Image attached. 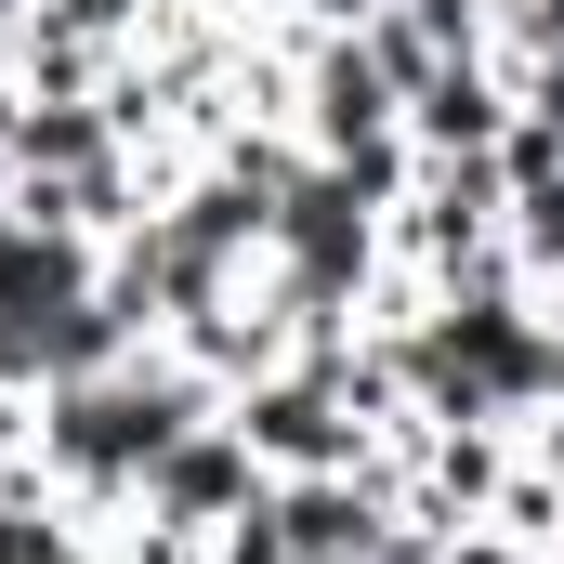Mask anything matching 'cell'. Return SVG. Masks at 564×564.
<instances>
[{
	"mask_svg": "<svg viewBox=\"0 0 564 564\" xmlns=\"http://www.w3.org/2000/svg\"><path fill=\"white\" fill-rule=\"evenodd\" d=\"M512 106H525V93H512L499 53H446L421 93H408V144H421V158H499Z\"/></svg>",
	"mask_w": 564,
	"mask_h": 564,
	"instance_id": "3",
	"label": "cell"
},
{
	"mask_svg": "<svg viewBox=\"0 0 564 564\" xmlns=\"http://www.w3.org/2000/svg\"><path fill=\"white\" fill-rule=\"evenodd\" d=\"M552 564H564V539H552Z\"/></svg>",
	"mask_w": 564,
	"mask_h": 564,
	"instance_id": "8",
	"label": "cell"
},
{
	"mask_svg": "<svg viewBox=\"0 0 564 564\" xmlns=\"http://www.w3.org/2000/svg\"><path fill=\"white\" fill-rule=\"evenodd\" d=\"M93 552H106V525H93V512L26 459V473L0 486V564H93Z\"/></svg>",
	"mask_w": 564,
	"mask_h": 564,
	"instance_id": "4",
	"label": "cell"
},
{
	"mask_svg": "<svg viewBox=\"0 0 564 564\" xmlns=\"http://www.w3.org/2000/svg\"><path fill=\"white\" fill-rule=\"evenodd\" d=\"M224 408V381L197 368V355H171V341H144V355H119V368H93V381H53L40 408H26V459L119 539L144 499V473L184 446V433Z\"/></svg>",
	"mask_w": 564,
	"mask_h": 564,
	"instance_id": "1",
	"label": "cell"
},
{
	"mask_svg": "<svg viewBox=\"0 0 564 564\" xmlns=\"http://www.w3.org/2000/svg\"><path fill=\"white\" fill-rule=\"evenodd\" d=\"M433 564H552L539 539H512V525H446V552Z\"/></svg>",
	"mask_w": 564,
	"mask_h": 564,
	"instance_id": "6",
	"label": "cell"
},
{
	"mask_svg": "<svg viewBox=\"0 0 564 564\" xmlns=\"http://www.w3.org/2000/svg\"><path fill=\"white\" fill-rule=\"evenodd\" d=\"M263 486H276V473L250 459V433L210 408V421H197L184 446H171V459H158V473H144L132 525H144V539H184V552H210V539H224V525H237V512H250Z\"/></svg>",
	"mask_w": 564,
	"mask_h": 564,
	"instance_id": "2",
	"label": "cell"
},
{
	"mask_svg": "<svg viewBox=\"0 0 564 564\" xmlns=\"http://www.w3.org/2000/svg\"><path fill=\"white\" fill-rule=\"evenodd\" d=\"M525 459H539V473L564 486V408H552V421H525Z\"/></svg>",
	"mask_w": 564,
	"mask_h": 564,
	"instance_id": "7",
	"label": "cell"
},
{
	"mask_svg": "<svg viewBox=\"0 0 564 564\" xmlns=\"http://www.w3.org/2000/svg\"><path fill=\"white\" fill-rule=\"evenodd\" d=\"M512 276L539 289V302H564V171H539V184H512Z\"/></svg>",
	"mask_w": 564,
	"mask_h": 564,
	"instance_id": "5",
	"label": "cell"
}]
</instances>
